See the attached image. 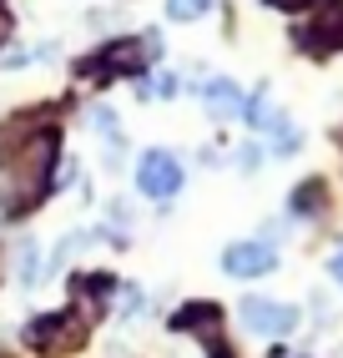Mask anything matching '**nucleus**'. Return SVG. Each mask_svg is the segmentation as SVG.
Listing matches in <instances>:
<instances>
[{
	"label": "nucleus",
	"instance_id": "1",
	"mask_svg": "<svg viewBox=\"0 0 343 358\" xmlns=\"http://www.w3.org/2000/svg\"><path fill=\"white\" fill-rule=\"evenodd\" d=\"M51 166H56V131H31L20 141V152H0V192L6 207L20 212L46 197L51 187Z\"/></svg>",
	"mask_w": 343,
	"mask_h": 358
},
{
	"label": "nucleus",
	"instance_id": "2",
	"mask_svg": "<svg viewBox=\"0 0 343 358\" xmlns=\"http://www.w3.org/2000/svg\"><path fill=\"white\" fill-rule=\"evenodd\" d=\"M136 187H141L146 197H157V202L177 197L182 192V162L172 157V152H162V147H152V152L136 162Z\"/></svg>",
	"mask_w": 343,
	"mask_h": 358
},
{
	"label": "nucleus",
	"instance_id": "3",
	"mask_svg": "<svg viewBox=\"0 0 343 358\" xmlns=\"http://www.w3.org/2000/svg\"><path fill=\"white\" fill-rule=\"evenodd\" d=\"M162 51V41L157 36H146V41H111L102 56H96V66L106 71V76H136V71H146V61H152Z\"/></svg>",
	"mask_w": 343,
	"mask_h": 358
},
{
	"label": "nucleus",
	"instance_id": "4",
	"mask_svg": "<svg viewBox=\"0 0 343 358\" xmlns=\"http://www.w3.org/2000/svg\"><path fill=\"white\" fill-rule=\"evenodd\" d=\"M237 313L253 333H262V338H283V333L298 328V313H293L288 303H273V298H242Z\"/></svg>",
	"mask_w": 343,
	"mask_h": 358
},
{
	"label": "nucleus",
	"instance_id": "5",
	"mask_svg": "<svg viewBox=\"0 0 343 358\" xmlns=\"http://www.w3.org/2000/svg\"><path fill=\"white\" fill-rule=\"evenodd\" d=\"M273 268H278V252L267 243H232L223 252V273H232V278H262Z\"/></svg>",
	"mask_w": 343,
	"mask_h": 358
},
{
	"label": "nucleus",
	"instance_id": "6",
	"mask_svg": "<svg viewBox=\"0 0 343 358\" xmlns=\"http://www.w3.org/2000/svg\"><path fill=\"white\" fill-rule=\"evenodd\" d=\"M202 101H207V111L217 116V122H223V116H237V111H242V91H237L227 76H217V81L202 86Z\"/></svg>",
	"mask_w": 343,
	"mask_h": 358
},
{
	"label": "nucleus",
	"instance_id": "7",
	"mask_svg": "<svg viewBox=\"0 0 343 358\" xmlns=\"http://www.w3.org/2000/svg\"><path fill=\"white\" fill-rule=\"evenodd\" d=\"M338 41H343V10H333L328 20H318V26L303 31V45H313V51H333Z\"/></svg>",
	"mask_w": 343,
	"mask_h": 358
},
{
	"label": "nucleus",
	"instance_id": "8",
	"mask_svg": "<svg viewBox=\"0 0 343 358\" xmlns=\"http://www.w3.org/2000/svg\"><path fill=\"white\" fill-rule=\"evenodd\" d=\"M293 207L298 212H323V182H303L298 197H293Z\"/></svg>",
	"mask_w": 343,
	"mask_h": 358
},
{
	"label": "nucleus",
	"instance_id": "9",
	"mask_svg": "<svg viewBox=\"0 0 343 358\" xmlns=\"http://www.w3.org/2000/svg\"><path fill=\"white\" fill-rule=\"evenodd\" d=\"M20 282H26V288H36V282H41V252H36V243L20 248Z\"/></svg>",
	"mask_w": 343,
	"mask_h": 358
},
{
	"label": "nucleus",
	"instance_id": "10",
	"mask_svg": "<svg viewBox=\"0 0 343 358\" xmlns=\"http://www.w3.org/2000/svg\"><path fill=\"white\" fill-rule=\"evenodd\" d=\"M207 6L212 0H167V15L172 20H197V15H207Z\"/></svg>",
	"mask_w": 343,
	"mask_h": 358
},
{
	"label": "nucleus",
	"instance_id": "11",
	"mask_svg": "<svg viewBox=\"0 0 343 358\" xmlns=\"http://www.w3.org/2000/svg\"><path fill=\"white\" fill-rule=\"evenodd\" d=\"M91 122H96V131H116V116H111L106 106H96V116H91Z\"/></svg>",
	"mask_w": 343,
	"mask_h": 358
},
{
	"label": "nucleus",
	"instance_id": "12",
	"mask_svg": "<svg viewBox=\"0 0 343 358\" xmlns=\"http://www.w3.org/2000/svg\"><path fill=\"white\" fill-rule=\"evenodd\" d=\"M237 166H242V172H253V166H258V147H242L237 152Z\"/></svg>",
	"mask_w": 343,
	"mask_h": 358
},
{
	"label": "nucleus",
	"instance_id": "13",
	"mask_svg": "<svg viewBox=\"0 0 343 358\" xmlns=\"http://www.w3.org/2000/svg\"><path fill=\"white\" fill-rule=\"evenodd\" d=\"M152 91H157V96H172V91H177V76H157Z\"/></svg>",
	"mask_w": 343,
	"mask_h": 358
},
{
	"label": "nucleus",
	"instance_id": "14",
	"mask_svg": "<svg viewBox=\"0 0 343 358\" xmlns=\"http://www.w3.org/2000/svg\"><path fill=\"white\" fill-rule=\"evenodd\" d=\"M328 273H333V278H338V282H343V248H338V252H333V257H328Z\"/></svg>",
	"mask_w": 343,
	"mask_h": 358
},
{
	"label": "nucleus",
	"instance_id": "15",
	"mask_svg": "<svg viewBox=\"0 0 343 358\" xmlns=\"http://www.w3.org/2000/svg\"><path fill=\"white\" fill-rule=\"evenodd\" d=\"M6 31H10V15H6V10H0V41H6Z\"/></svg>",
	"mask_w": 343,
	"mask_h": 358
}]
</instances>
